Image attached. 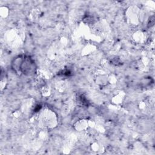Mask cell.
I'll return each instance as SVG.
<instances>
[{
  "mask_svg": "<svg viewBox=\"0 0 155 155\" xmlns=\"http://www.w3.org/2000/svg\"><path fill=\"white\" fill-rule=\"evenodd\" d=\"M39 119V124L48 128L54 127L57 124L56 116L53 111L50 110L43 111L40 115Z\"/></svg>",
  "mask_w": 155,
  "mask_h": 155,
  "instance_id": "1",
  "label": "cell"
},
{
  "mask_svg": "<svg viewBox=\"0 0 155 155\" xmlns=\"http://www.w3.org/2000/svg\"><path fill=\"white\" fill-rule=\"evenodd\" d=\"M21 73L26 76H33L36 73V66L34 61L29 56H24L21 68Z\"/></svg>",
  "mask_w": 155,
  "mask_h": 155,
  "instance_id": "2",
  "label": "cell"
},
{
  "mask_svg": "<svg viewBox=\"0 0 155 155\" xmlns=\"http://www.w3.org/2000/svg\"><path fill=\"white\" fill-rule=\"evenodd\" d=\"M24 56H18L16 57L15 59L12 62V68L14 72L20 75L21 74V65L22 63V61L24 59Z\"/></svg>",
  "mask_w": 155,
  "mask_h": 155,
  "instance_id": "3",
  "label": "cell"
},
{
  "mask_svg": "<svg viewBox=\"0 0 155 155\" xmlns=\"http://www.w3.org/2000/svg\"><path fill=\"white\" fill-rule=\"evenodd\" d=\"M74 127L78 131H85L89 128L88 121L85 119H81L74 124Z\"/></svg>",
  "mask_w": 155,
  "mask_h": 155,
  "instance_id": "4",
  "label": "cell"
},
{
  "mask_svg": "<svg viewBox=\"0 0 155 155\" xmlns=\"http://www.w3.org/2000/svg\"><path fill=\"white\" fill-rule=\"evenodd\" d=\"M95 81L96 82L102 87H104L109 83L108 82V76H107L106 74L104 73H100L97 74L95 78Z\"/></svg>",
  "mask_w": 155,
  "mask_h": 155,
  "instance_id": "5",
  "label": "cell"
},
{
  "mask_svg": "<svg viewBox=\"0 0 155 155\" xmlns=\"http://www.w3.org/2000/svg\"><path fill=\"white\" fill-rule=\"evenodd\" d=\"M124 94L123 93H119L117 94H116L115 96H114L112 99V101L115 104H121L124 99Z\"/></svg>",
  "mask_w": 155,
  "mask_h": 155,
  "instance_id": "6",
  "label": "cell"
},
{
  "mask_svg": "<svg viewBox=\"0 0 155 155\" xmlns=\"http://www.w3.org/2000/svg\"><path fill=\"white\" fill-rule=\"evenodd\" d=\"M41 91L42 96H45V97L48 96L51 93L50 88L48 87H47L45 85L41 88Z\"/></svg>",
  "mask_w": 155,
  "mask_h": 155,
  "instance_id": "7",
  "label": "cell"
},
{
  "mask_svg": "<svg viewBox=\"0 0 155 155\" xmlns=\"http://www.w3.org/2000/svg\"><path fill=\"white\" fill-rule=\"evenodd\" d=\"M9 13V9L6 7H1L0 8V14L1 17L6 18Z\"/></svg>",
  "mask_w": 155,
  "mask_h": 155,
  "instance_id": "8",
  "label": "cell"
},
{
  "mask_svg": "<svg viewBox=\"0 0 155 155\" xmlns=\"http://www.w3.org/2000/svg\"><path fill=\"white\" fill-rule=\"evenodd\" d=\"M143 33L140 31H137L134 33V39L137 42H140L143 39Z\"/></svg>",
  "mask_w": 155,
  "mask_h": 155,
  "instance_id": "9",
  "label": "cell"
},
{
  "mask_svg": "<svg viewBox=\"0 0 155 155\" xmlns=\"http://www.w3.org/2000/svg\"><path fill=\"white\" fill-rule=\"evenodd\" d=\"M91 150L94 151H99L101 147L97 142H94L91 145Z\"/></svg>",
  "mask_w": 155,
  "mask_h": 155,
  "instance_id": "10",
  "label": "cell"
}]
</instances>
